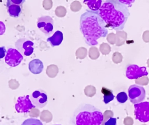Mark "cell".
Here are the masks:
<instances>
[{
  "mask_svg": "<svg viewBox=\"0 0 149 125\" xmlns=\"http://www.w3.org/2000/svg\"><path fill=\"white\" fill-rule=\"evenodd\" d=\"M22 125H43L39 119L35 118H29L25 120Z\"/></svg>",
  "mask_w": 149,
  "mask_h": 125,
  "instance_id": "cell-17",
  "label": "cell"
},
{
  "mask_svg": "<svg viewBox=\"0 0 149 125\" xmlns=\"http://www.w3.org/2000/svg\"><path fill=\"white\" fill-rule=\"evenodd\" d=\"M101 92L104 94L103 96V101L105 104H107L113 100L115 96L113 93V91L105 87L102 88Z\"/></svg>",
  "mask_w": 149,
  "mask_h": 125,
  "instance_id": "cell-15",
  "label": "cell"
},
{
  "mask_svg": "<svg viewBox=\"0 0 149 125\" xmlns=\"http://www.w3.org/2000/svg\"><path fill=\"white\" fill-rule=\"evenodd\" d=\"M24 0H8L7 2V9L10 16L19 17L22 10V5Z\"/></svg>",
  "mask_w": 149,
  "mask_h": 125,
  "instance_id": "cell-9",
  "label": "cell"
},
{
  "mask_svg": "<svg viewBox=\"0 0 149 125\" xmlns=\"http://www.w3.org/2000/svg\"><path fill=\"white\" fill-rule=\"evenodd\" d=\"M116 99L119 103L123 104L127 100L128 97L127 93L124 92H122L117 94Z\"/></svg>",
  "mask_w": 149,
  "mask_h": 125,
  "instance_id": "cell-18",
  "label": "cell"
},
{
  "mask_svg": "<svg viewBox=\"0 0 149 125\" xmlns=\"http://www.w3.org/2000/svg\"><path fill=\"white\" fill-rule=\"evenodd\" d=\"M104 125H116V119L110 117L107 122H105Z\"/></svg>",
  "mask_w": 149,
  "mask_h": 125,
  "instance_id": "cell-19",
  "label": "cell"
},
{
  "mask_svg": "<svg viewBox=\"0 0 149 125\" xmlns=\"http://www.w3.org/2000/svg\"><path fill=\"white\" fill-rule=\"evenodd\" d=\"M34 44L26 38H20L16 42V48L17 50L24 56H29L34 52Z\"/></svg>",
  "mask_w": 149,
  "mask_h": 125,
  "instance_id": "cell-6",
  "label": "cell"
},
{
  "mask_svg": "<svg viewBox=\"0 0 149 125\" xmlns=\"http://www.w3.org/2000/svg\"><path fill=\"white\" fill-rule=\"evenodd\" d=\"M5 24L3 22L0 21V35H3L5 33Z\"/></svg>",
  "mask_w": 149,
  "mask_h": 125,
  "instance_id": "cell-21",
  "label": "cell"
},
{
  "mask_svg": "<svg viewBox=\"0 0 149 125\" xmlns=\"http://www.w3.org/2000/svg\"><path fill=\"white\" fill-rule=\"evenodd\" d=\"M30 99L33 105L38 108L44 107L48 102L47 93L41 89L35 91L31 94Z\"/></svg>",
  "mask_w": 149,
  "mask_h": 125,
  "instance_id": "cell-7",
  "label": "cell"
},
{
  "mask_svg": "<svg viewBox=\"0 0 149 125\" xmlns=\"http://www.w3.org/2000/svg\"><path fill=\"white\" fill-rule=\"evenodd\" d=\"M23 60L22 55L15 49H8L5 57V62L11 67H15Z\"/></svg>",
  "mask_w": 149,
  "mask_h": 125,
  "instance_id": "cell-8",
  "label": "cell"
},
{
  "mask_svg": "<svg viewBox=\"0 0 149 125\" xmlns=\"http://www.w3.org/2000/svg\"></svg>",
  "mask_w": 149,
  "mask_h": 125,
  "instance_id": "cell-22",
  "label": "cell"
},
{
  "mask_svg": "<svg viewBox=\"0 0 149 125\" xmlns=\"http://www.w3.org/2000/svg\"><path fill=\"white\" fill-rule=\"evenodd\" d=\"M134 107L136 119L142 123L149 122V102L135 104Z\"/></svg>",
  "mask_w": 149,
  "mask_h": 125,
  "instance_id": "cell-5",
  "label": "cell"
},
{
  "mask_svg": "<svg viewBox=\"0 0 149 125\" xmlns=\"http://www.w3.org/2000/svg\"><path fill=\"white\" fill-rule=\"evenodd\" d=\"M37 23L39 29L45 34H50L53 30L54 21L49 16H43L39 17Z\"/></svg>",
  "mask_w": 149,
  "mask_h": 125,
  "instance_id": "cell-12",
  "label": "cell"
},
{
  "mask_svg": "<svg viewBox=\"0 0 149 125\" xmlns=\"http://www.w3.org/2000/svg\"><path fill=\"white\" fill-rule=\"evenodd\" d=\"M103 115L100 110L90 104L81 105L74 111V125H102Z\"/></svg>",
  "mask_w": 149,
  "mask_h": 125,
  "instance_id": "cell-3",
  "label": "cell"
},
{
  "mask_svg": "<svg viewBox=\"0 0 149 125\" xmlns=\"http://www.w3.org/2000/svg\"><path fill=\"white\" fill-rule=\"evenodd\" d=\"M99 15L107 28L118 31L124 28L130 15L127 7L120 1H107L101 6Z\"/></svg>",
  "mask_w": 149,
  "mask_h": 125,
  "instance_id": "cell-2",
  "label": "cell"
},
{
  "mask_svg": "<svg viewBox=\"0 0 149 125\" xmlns=\"http://www.w3.org/2000/svg\"><path fill=\"white\" fill-rule=\"evenodd\" d=\"M84 3H86L88 7L92 11H99L101 6L102 1H84Z\"/></svg>",
  "mask_w": 149,
  "mask_h": 125,
  "instance_id": "cell-16",
  "label": "cell"
},
{
  "mask_svg": "<svg viewBox=\"0 0 149 125\" xmlns=\"http://www.w3.org/2000/svg\"><path fill=\"white\" fill-rule=\"evenodd\" d=\"M80 30L86 44L89 46L98 44L97 40L107 35V25L99 15V11L86 10L80 19Z\"/></svg>",
  "mask_w": 149,
  "mask_h": 125,
  "instance_id": "cell-1",
  "label": "cell"
},
{
  "mask_svg": "<svg viewBox=\"0 0 149 125\" xmlns=\"http://www.w3.org/2000/svg\"><path fill=\"white\" fill-rule=\"evenodd\" d=\"M6 54H7V51L5 47H0V59H2L6 56H5Z\"/></svg>",
  "mask_w": 149,
  "mask_h": 125,
  "instance_id": "cell-20",
  "label": "cell"
},
{
  "mask_svg": "<svg viewBox=\"0 0 149 125\" xmlns=\"http://www.w3.org/2000/svg\"><path fill=\"white\" fill-rule=\"evenodd\" d=\"M63 40V33L59 30L56 31L51 37L47 39V42L50 44L52 47L59 46Z\"/></svg>",
  "mask_w": 149,
  "mask_h": 125,
  "instance_id": "cell-14",
  "label": "cell"
},
{
  "mask_svg": "<svg viewBox=\"0 0 149 125\" xmlns=\"http://www.w3.org/2000/svg\"><path fill=\"white\" fill-rule=\"evenodd\" d=\"M43 68V64L39 59H34L29 63V69L33 74H39L42 72Z\"/></svg>",
  "mask_w": 149,
  "mask_h": 125,
  "instance_id": "cell-13",
  "label": "cell"
},
{
  "mask_svg": "<svg viewBox=\"0 0 149 125\" xmlns=\"http://www.w3.org/2000/svg\"><path fill=\"white\" fill-rule=\"evenodd\" d=\"M35 108L29 95L19 97L15 104V110L18 113H27Z\"/></svg>",
  "mask_w": 149,
  "mask_h": 125,
  "instance_id": "cell-10",
  "label": "cell"
},
{
  "mask_svg": "<svg viewBox=\"0 0 149 125\" xmlns=\"http://www.w3.org/2000/svg\"><path fill=\"white\" fill-rule=\"evenodd\" d=\"M129 97L130 102L134 104L141 103L146 97V92L143 87L132 85L128 89Z\"/></svg>",
  "mask_w": 149,
  "mask_h": 125,
  "instance_id": "cell-4",
  "label": "cell"
},
{
  "mask_svg": "<svg viewBox=\"0 0 149 125\" xmlns=\"http://www.w3.org/2000/svg\"><path fill=\"white\" fill-rule=\"evenodd\" d=\"M148 71L146 67H139L136 65H130L127 67L126 76L129 79H137L143 76H147Z\"/></svg>",
  "mask_w": 149,
  "mask_h": 125,
  "instance_id": "cell-11",
  "label": "cell"
}]
</instances>
